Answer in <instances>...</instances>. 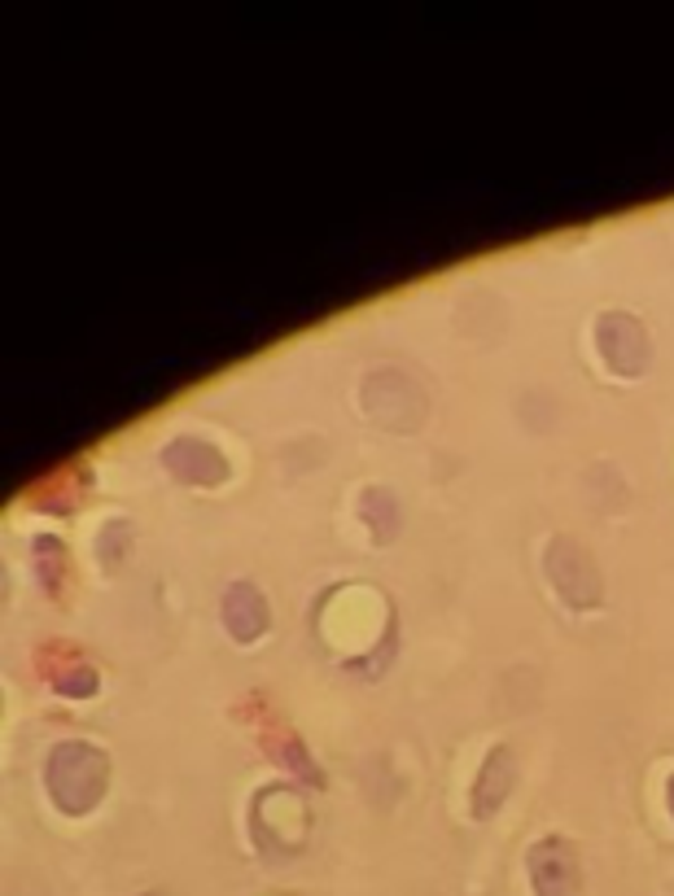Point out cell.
Segmentation results:
<instances>
[{"instance_id": "6da1fadb", "label": "cell", "mask_w": 674, "mask_h": 896, "mask_svg": "<svg viewBox=\"0 0 674 896\" xmlns=\"http://www.w3.org/2000/svg\"><path fill=\"white\" fill-rule=\"evenodd\" d=\"M596 341H600V355L608 359L613 372H640L643 359H648V341H643V329L631 320V315H617L608 311L596 329Z\"/></svg>"}, {"instance_id": "7a4b0ae2", "label": "cell", "mask_w": 674, "mask_h": 896, "mask_svg": "<svg viewBox=\"0 0 674 896\" xmlns=\"http://www.w3.org/2000/svg\"><path fill=\"white\" fill-rule=\"evenodd\" d=\"M530 874H535V892L539 896H573L578 865H573L570 844L556 839V835H547L539 848L530 853Z\"/></svg>"}, {"instance_id": "3957f363", "label": "cell", "mask_w": 674, "mask_h": 896, "mask_svg": "<svg viewBox=\"0 0 674 896\" xmlns=\"http://www.w3.org/2000/svg\"><path fill=\"white\" fill-rule=\"evenodd\" d=\"M547 568H552V582H556V586L565 591V599H573V603H582L573 577H582V586H591V591L600 595V577H596V568H591V560L573 547L570 538H561V542L547 547Z\"/></svg>"}, {"instance_id": "277c9868", "label": "cell", "mask_w": 674, "mask_h": 896, "mask_svg": "<svg viewBox=\"0 0 674 896\" xmlns=\"http://www.w3.org/2000/svg\"><path fill=\"white\" fill-rule=\"evenodd\" d=\"M670 809H674V778H670Z\"/></svg>"}]
</instances>
